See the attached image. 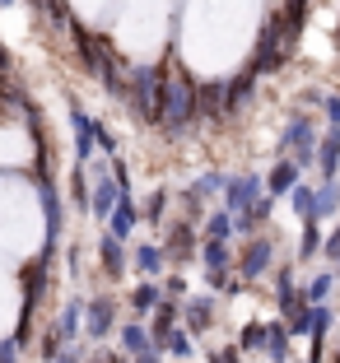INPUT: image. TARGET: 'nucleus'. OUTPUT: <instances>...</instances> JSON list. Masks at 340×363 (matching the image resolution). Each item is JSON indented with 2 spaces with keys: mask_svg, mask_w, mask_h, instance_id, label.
Masks as SVG:
<instances>
[{
  "mask_svg": "<svg viewBox=\"0 0 340 363\" xmlns=\"http://www.w3.org/2000/svg\"><path fill=\"white\" fill-rule=\"evenodd\" d=\"M322 247H327V238L317 233V224H303V242H298V252H303V257H317Z\"/></svg>",
  "mask_w": 340,
  "mask_h": 363,
  "instance_id": "nucleus-28",
  "label": "nucleus"
},
{
  "mask_svg": "<svg viewBox=\"0 0 340 363\" xmlns=\"http://www.w3.org/2000/svg\"><path fill=\"white\" fill-rule=\"evenodd\" d=\"M84 312H89V303H65V312H61V326H56V335H61V340H75V331H79V321H84Z\"/></svg>",
  "mask_w": 340,
  "mask_h": 363,
  "instance_id": "nucleus-20",
  "label": "nucleus"
},
{
  "mask_svg": "<svg viewBox=\"0 0 340 363\" xmlns=\"http://www.w3.org/2000/svg\"><path fill=\"white\" fill-rule=\"evenodd\" d=\"M163 257H168L163 247L145 242V247H140V252H136V266H140V275H145V279H154V275H159V270H163Z\"/></svg>",
  "mask_w": 340,
  "mask_h": 363,
  "instance_id": "nucleus-19",
  "label": "nucleus"
},
{
  "mask_svg": "<svg viewBox=\"0 0 340 363\" xmlns=\"http://www.w3.org/2000/svg\"><path fill=\"white\" fill-rule=\"evenodd\" d=\"M159 350H163V345H154V350H149V354H140L136 363H159Z\"/></svg>",
  "mask_w": 340,
  "mask_h": 363,
  "instance_id": "nucleus-37",
  "label": "nucleus"
},
{
  "mask_svg": "<svg viewBox=\"0 0 340 363\" xmlns=\"http://www.w3.org/2000/svg\"><path fill=\"white\" fill-rule=\"evenodd\" d=\"M224 186H229V177H219V172H205V177L192 186V191H187V205H201L210 191H224Z\"/></svg>",
  "mask_w": 340,
  "mask_h": 363,
  "instance_id": "nucleus-23",
  "label": "nucleus"
},
{
  "mask_svg": "<svg viewBox=\"0 0 340 363\" xmlns=\"http://www.w3.org/2000/svg\"><path fill=\"white\" fill-rule=\"evenodd\" d=\"M196 112H201V84H192L187 70H172L163 79V130H172V135L187 130Z\"/></svg>",
  "mask_w": 340,
  "mask_h": 363,
  "instance_id": "nucleus-2",
  "label": "nucleus"
},
{
  "mask_svg": "<svg viewBox=\"0 0 340 363\" xmlns=\"http://www.w3.org/2000/svg\"><path fill=\"white\" fill-rule=\"evenodd\" d=\"M294 186H298V163L294 159H280L275 168H270V177H266V191L280 201V196H289Z\"/></svg>",
  "mask_w": 340,
  "mask_h": 363,
  "instance_id": "nucleus-11",
  "label": "nucleus"
},
{
  "mask_svg": "<svg viewBox=\"0 0 340 363\" xmlns=\"http://www.w3.org/2000/svg\"><path fill=\"white\" fill-rule=\"evenodd\" d=\"M107 331H112V303H107V298H94V303H89V335H94V340H103Z\"/></svg>",
  "mask_w": 340,
  "mask_h": 363,
  "instance_id": "nucleus-16",
  "label": "nucleus"
},
{
  "mask_svg": "<svg viewBox=\"0 0 340 363\" xmlns=\"http://www.w3.org/2000/svg\"><path fill=\"white\" fill-rule=\"evenodd\" d=\"M107 233L117 238V242H126V238L136 233V201H131V196H126V201L117 205V214L107 219Z\"/></svg>",
  "mask_w": 340,
  "mask_h": 363,
  "instance_id": "nucleus-13",
  "label": "nucleus"
},
{
  "mask_svg": "<svg viewBox=\"0 0 340 363\" xmlns=\"http://www.w3.org/2000/svg\"><path fill=\"white\" fill-rule=\"evenodd\" d=\"M121 345H126V354H136V359H140V354L154 350V335H149L145 326H126V331H121Z\"/></svg>",
  "mask_w": 340,
  "mask_h": 363,
  "instance_id": "nucleus-22",
  "label": "nucleus"
},
{
  "mask_svg": "<svg viewBox=\"0 0 340 363\" xmlns=\"http://www.w3.org/2000/svg\"><path fill=\"white\" fill-rule=\"evenodd\" d=\"M163 252H168V257H192V252H196L192 228H187V224H182V228H172V238L163 242Z\"/></svg>",
  "mask_w": 340,
  "mask_h": 363,
  "instance_id": "nucleus-24",
  "label": "nucleus"
},
{
  "mask_svg": "<svg viewBox=\"0 0 340 363\" xmlns=\"http://www.w3.org/2000/svg\"><path fill=\"white\" fill-rule=\"evenodd\" d=\"M289 56V43H285V23L280 19H266V28H261V38H256V56H252V75H266V70H275L280 61Z\"/></svg>",
  "mask_w": 340,
  "mask_h": 363,
  "instance_id": "nucleus-4",
  "label": "nucleus"
},
{
  "mask_svg": "<svg viewBox=\"0 0 340 363\" xmlns=\"http://www.w3.org/2000/svg\"><path fill=\"white\" fill-rule=\"evenodd\" d=\"M256 191H261L256 177H229V186H224V210L234 214V219L252 214L256 210Z\"/></svg>",
  "mask_w": 340,
  "mask_h": 363,
  "instance_id": "nucleus-8",
  "label": "nucleus"
},
{
  "mask_svg": "<svg viewBox=\"0 0 340 363\" xmlns=\"http://www.w3.org/2000/svg\"><path fill=\"white\" fill-rule=\"evenodd\" d=\"M98 257H103V270L107 275H121L126 270V252H121V242L112 233H103V242H98Z\"/></svg>",
  "mask_w": 340,
  "mask_h": 363,
  "instance_id": "nucleus-15",
  "label": "nucleus"
},
{
  "mask_svg": "<svg viewBox=\"0 0 340 363\" xmlns=\"http://www.w3.org/2000/svg\"><path fill=\"white\" fill-rule=\"evenodd\" d=\"M70 38L79 43V56H84V65L98 75V84L107 89L112 98H126V89H131V75H121V65H117V56L107 52V43L103 38H94V33H84L79 23H70Z\"/></svg>",
  "mask_w": 340,
  "mask_h": 363,
  "instance_id": "nucleus-1",
  "label": "nucleus"
},
{
  "mask_svg": "<svg viewBox=\"0 0 340 363\" xmlns=\"http://www.w3.org/2000/svg\"><path fill=\"white\" fill-rule=\"evenodd\" d=\"M163 70H154V65H140V70H131V107H136V117L145 121V126H163Z\"/></svg>",
  "mask_w": 340,
  "mask_h": 363,
  "instance_id": "nucleus-3",
  "label": "nucleus"
},
{
  "mask_svg": "<svg viewBox=\"0 0 340 363\" xmlns=\"http://www.w3.org/2000/svg\"><path fill=\"white\" fill-rule=\"evenodd\" d=\"M270 257H275L270 238H256V242L243 252V261H238V275H243V279H261L270 270Z\"/></svg>",
  "mask_w": 340,
  "mask_h": 363,
  "instance_id": "nucleus-10",
  "label": "nucleus"
},
{
  "mask_svg": "<svg viewBox=\"0 0 340 363\" xmlns=\"http://www.w3.org/2000/svg\"><path fill=\"white\" fill-rule=\"evenodd\" d=\"M38 196H43V219H47L43 247H47V252H56V242H61V196H56V186H52V177H47V168H38Z\"/></svg>",
  "mask_w": 340,
  "mask_h": 363,
  "instance_id": "nucleus-6",
  "label": "nucleus"
},
{
  "mask_svg": "<svg viewBox=\"0 0 340 363\" xmlns=\"http://www.w3.org/2000/svg\"><path fill=\"white\" fill-rule=\"evenodd\" d=\"M336 210H340V186H336V182H327V186L317 191V224L327 219V214H336Z\"/></svg>",
  "mask_w": 340,
  "mask_h": 363,
  "instance_id": "nucleus-26",
  "label": "nucleus"
},
{
  "mask_svg": "<svg viewBox=\"0 0 340 363\" xmlns=\"http://www.w3.org/2000/svg\"><path fill=\"white\" fill-rule=\"evenodd\" d=\"M121 201H126V191H121L117 177H107V168H103V172L94 177V205H89V210H94V219H98V224H107V219L117 214Z\"/></svg>",
  "mask_w": 340,
  "mask_h": 363,
  "instance_id": "nucleus-7",
  "label": "nucleus"
},
{
  "mask_svg": "<svg viewBox=\"0 0 340 363\" xmlns=\"http://www.w3.org/2000/svg\"><path fill=\"white\" fill-rule=\"evenodd\" d=\"M98 150H103L107 159H112V154H117V140H112V130H107L103 121H98Z\"/></svg>",
  "mask_w": 340,
  "mask_h": 363,
  "instance_id": "nucleus-33",
  "label": "nucleus"
},
{
  "mask_svg": "<svg viewBox=\"0 0 340 363\" xmlns=\"http://www.w3.org/2000/svg\"><path fill=\"white\" fill-rule=\"evenodd\" d=\"M322 252H327V261L336 266V275H340V228H336V233L327 238V247H322Z\"/></svg>",
  "mask_w": 340,
  "mask_h": 363,
  "instance_id": "nucleus-32",
  "label": "nucleus"
},
{
  "mask_svg": "<svg viewBox=\"0 0 340 363\" xmlns=\"http://www.w3.org/2000/svg\"><path fill=\"white\" fill-rule=\"evenodd\" d=\"M163 298H168V294H163V289L154 284V279H145V284H140L136 294H131V308H136L140 317H145V312H159V308H163Z\"/></svg>",
  "mask_w": 340,
  "mask_h": 363,
  "instance_id": "nucleus-14",
  "label": "nucleus"
},
{
  "mask_svg": "<svg viewBox=\"0 0 340 363\" xmlns=\"http://www.w3.org/2000/svg\"><path fill=\"white\" fill-rule=\"evenodd\" d=\"M327 121L340 130V98H327Z\"/></svg>",
  "mask_w": 340,
  "mask_h": 363,
  "instance_id": "nucleus-34",
  "label": "nucleus"
},
{
  "mask_svg": "<svg viewBox=\"0 0 340 363\" xmlns=\"http://www.w3.org/2000/svg\"><path fill=\"white\" fill-rule=\"evenodd\" d=\"M14 350H19V340H5V345H0V363H14Z\"/></svg>",
  "mask_w": 340,
  "mask_h": 363,
  "instance_id": "nucleus-35",
  "label": "nucleus"
},
{
  "mask_svg": "<svg viewBox=\"0 0 340 363\" xmlns=\"http://www.w3.org/2000/svg\"><path fill=\"white\" fill-rule=\"evenodd\" d=\"M201 257H205V279H210L214 289H234V257H229V247L224 242H205Z\"/></svg>",
  "mask_w": 340,
  "mask_h": 363,
  "instance_id": "nucleus-9",
  "label": "nucleus"
},
{
  "mask_svg": "<svg viewBox=\"0 0 340 363\" xmlns=\"http://www.w3.org/2000/svg\"><path fill=\"white\" fill-rule=\"evenodd\" d=\"M252 89H256V75H252V70H243L238 79H229V112H234V107L243 103V98L252 94Z\"/></svg>",
  "mask_w": 340,
  "mask_h": 363,
  "instance_id": "nucleus-25",
  "label": "nucleus"
},
{
  "mask_svg": "<svg viewBox=\"0 0 340 363\" xmlns=\"http://www.w3.org/2000/svg\"><path fill=\"white\" fill-rule=\"evenodd\" d=\"M270 345V326H261V321H252L243 331V350H266Z\"/></svg>",
  "mask_w": 340,
  "mask_h": 363,
  "instance_id": "nucleus-27",
  "label": "nucleus"
},
{
  "mask_svg": "<svg viewBox=\"0 0 340 363\" xmlns=\"http://www.w3.org/2000/svg\"><path fill=\"white\" fill-rule=\"evenodd\" d=\"M210 308H214L210 298H192L187 308H182V317H187V326H192V331H205V326H210V317H214Z\"/></svg>",
  "mask_w": 340,
  "mask_h": 363,
  "instance_id": "nucleus-21",
  "label": "nucleus"
},
{
  "mask_svg": "<svg viewBox=\"0 0 340 363\" xmlns=\"http://www.w3.org/2000/svg\"><path fill=\"white\" fill-rule=\"evenodd\" d=\"M163 210H168V191H154L145 205V219H163Z\"/></svg>",
  "mask_w": 340,
  "mask_h": 363,
  "instance_id": "nucleus-31",
  "label": "nucleus"
},
{
  "mask_svg": "<svg viewBox=\"0 0 340 363\" xmlns=\"http://www.w3.org/2000/svg\"><path fill=\"white\" fill-rule=\"evenodd\" d=\"M112 363H126V359H112Z\"/></svg>",
  "mask_w": 340,
  "mask_h": 363,
  "instance_id": "nucleus-38",
  "label": "nucleus"
},
{
  "mask_svg": "<svg viewBox=\"0 0 340 363\" xmlns=\"http://www.w3.org/2000/svg\"><path fill=\"white\" fill-rule=\"evenodd\" d=\"M201 112H205V117L229 112V84H205L201 89Z\"/></svg>",
  "mask_w": 340,
  "mask_h": 363,
  "instance_id": "nucleus-18",
  "label": "nucleus"
},
{
  "mask_svg": "<svg viewBox=\"0 0 340 363\" xmlns=\"http://www.w3.org/2000/svg\"><path fill=\"white\" fill-rule=\"evenodd\" d=\"M234 228H238V219L229 210L210 214V219H205V242H229V238H234Z\"/></svg>",
  "mask_w": 340,
  "mask_h": 363,
  "instance_id": "nucleus-17",
  "label": "nucleus"
},
{
  "mask_svg": "<svg viewBox=\"0 0 340 363\" xmlns=\"http://www.w3.org/2000/svg\"><path fill=\"white\" fill-rule=\"evenodd\" d=\"M331 279H336V275L327 270V275H317V279H312L308 289H303V294H308V303H317V308L327 303V294H331Z\"/></svg>",
  "mask_w": 340,
  "mask_h": 363,
  "instance_id": "nucleus-29",
  "label": "nucleus"
},
{
  "mask_svg": "<svg viewBox=\"0 0 340 363\" xmlns=\"http://www.w3.org/2000/svg\"><path fill=\"white\" fill-rule=\"evenodd\" d=\"M163 350L177 354V359H192V335H187V331H172L168 340H163Z\"/></svg>",
  "mask_w": 340,
  "mask_h": 363,
  "instance_id": "nucleus-30",
  "label": "nucleus"
},
{
  "mask_svg": "<svg viewBox=\"0 0 340 363\" xmlns=\"http://www.w3.org/2000/svg\"><path fill=\"white\" fill-rule=\"evenodd\" d=\"M70 130H75V168H84L98 150V121L79 103H70Z\"/></svg>",
  "mask_w": 340,
  "mask_h": 363,
  "instance_id": "nucleus-5",
  "label": "nucleus"
},
{
  "mask_svg": "<svg viewBox=\"0 0 340 363\" xmlns=\"http://www.w3.org/2000/svg\"><path fill=\"white\" fill-rule=\"evenodd\" d=\"M210 363H238V350H219V354H214Z\"/></svg>",
  "mask_w": 340,
  "mask_h": 363,
  "instance_id": "nucleus-36",
  "label": "nucleus"
},
{
  "mask_svg": "<svg viewBox=\"0 0 340 363\" xmlns=\"http://www.w3.org/2000/svg\"><path fill=\"white\" fill-rule=\"evenodd\" d=\"M317 168H322V177H327V182H336V172H340V130L336 126H331L327 140L317 145Z\"/></svg>",
  "mask_w": 340,
  "mask_h": 363,
  "instance_id": "nucleus-12",
  "label": "nucleus"
}]
</instances>
